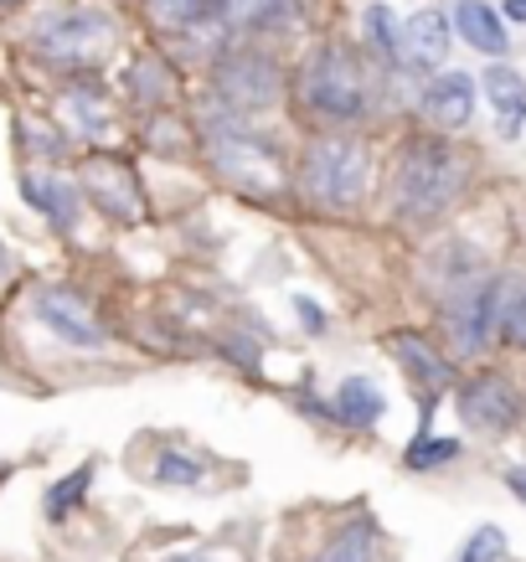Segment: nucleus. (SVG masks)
Listing matches in <instances>:
<instances>
[{"mask_svg": "<svg viewBox=\"0 0 526 562\" xmlns=\"http://www.w3.org/2000/svg\"><path fill=\"white\" fill-rule=\"evenodd\" d=\"M459 181H465L459 155L444 139H418L392 171V202L407 217H434L459 196Z\"/></svg>", "mask_w": 526, "mask_h": 562, "instance_id": "f257e3e1", "label": "nucleus"}, {"mask_svg": "<svg viewBox=\"0 0 526 562\" xmlns=\"http://www.w3.org/2000/svg\"><path fill=\"white\" fill-rule=\"evenodd\" d=\"M120 26L103 16V11H52L42 26H36V47L47 63H68V68H88L99 63L103 52L114 47Z\"/></svg>", "mask_w": 526, "mask_h": 562, "instance_id": "f03ea898", "label": "nucleus"}, {"mask_svg": "<svg viewBox=\"0 0 526 562\" xmlns=\"http://www.w3.org/2000/svg\"><path fill=\"white\" fill-rule=\"evenodd\" d=\"M305 103L325 120H357L367 109V78H361L357 57L340 47H325L305 63Z\"/></svg>", "mask_w": 526, "mask_h": 562, "instance_id": "7ed1b4c3", "label": "nucleus"}, {"mask_svg": "<svg viewBox=\"0 0 526 562\" xmlns=\"http://www.w3.org/2000/svg\"><path fill=\"white\" fill-rule=\"evenodd\" d=\"M305 187L325 206H357L367 191V150L357 139H315L305 155Z\"/></svg>", "mask_w": 526, "mask_h": 562, "instance_id": "20e7f679", "label": "nucleus"}, {"mask_svg": "<svg viewBox=\"0 0 526 562\" xmlns=\"http://www.w3.org/2000/svg\"><path fill=\"white\" fill-rule=\"evenodd\" d=\"M206 150L217 160V171L238 187L254 191H273L279 187V155L264 145L258 135H243V130H227V124H212L206 130Z\"/></svg>", "mask_w": 526, "mask_h": 562, "instance_id": "39448f33", "label": "nucleus"}, {"mask_svg": "<svg viewBox=\"0 0 526 562\" xmlns=\"http://www.w3.org/2000/svg\"><path fill=\"white\" fill-rule=\"evenodd\" d=\"M444 330L455 341L459 357H475L491 346V336L501 330V279L491 284H470L444 305Z\"/></svg>", "mask_w": 526, "mask_h": 562, "instance_id": "423d86ee", "label": "nucleus"}, {"mask_svg": "<svg viewBox=\"0 0 526 562\" xmlns=\"http://www.w3.org/2000/svg\"><path fill=\"white\" fill-rule=\"evenodd\" d=\"M459 418L470 428H485V434H506L522 418V397L506 376H475L459 387Z\"/></svg>", "mask_w": 526, "mask_h": 562, "instance_id": "0eeeda50", "label": "nucleus"}, {"mask_svg": "<svg viewBox=\"0 0 526 562\" xmlns=\"http://www.w3.org/2000/svg\"><path fill=\"white\" fill-rule=\"evenodd\" d=\"M217 88H222V99L238 103V109H264V103H273V93H279V72H273L269 57L238 52V57H227L217 68Z\"/></svg>", "mask_w": 526, "mask_h": 562, "instance_id": "6e6552de", "label": "nucleus"}, {"mask_svg": "<svg viewBox=\"0 0 526 562\" xmlns=\"http://www.w3.org/2000/svg\"><path fill=\"white\" fill-rule=\"evenodd\" d=\"M36 321L47 325L52 336H63L68 346H99L103 341L93 310L83 305V294H72V290H42L36 294Z\"/></svg>", "mask_w": 526, "mask_h": 562, "instance_id": "1a4fd4ad", "label": "nucleus"}, {"mask_svg": "<svg viewBox=\"0 0 526 562\" xmlns=\"http://www.w3.org/2000/svg\"><path fill=\"white\" fill-rule=\"evenodd\" d=\"M424 109L439 130H459V124H470V114H475V83L465 72H439L424 93Z\"/></svg>", "mask_w": 526, "mask_h": 562, "instance_id": "9d476101", "label": "nucleus"}, {"mask_svg": "<svg viewBox=\"0 0 526 562\" xmlns=\"http://www.w3.org/2000/svg\"><path fill=\"white\" fill-rule=\"evenodd\" d=\"M88 191L99 196V206L109 212V217H120V222L139 217L135 176L124 171V166H114V160H93V166H88Z\"/></svg>", "mask_w": 526, "mask_h": 562, "instance_id": "9b49d317", "label": "nucleus"}, {"mask_svg": "<svg viewBox=\"0 0 526 562\" xmlns=\"http://www.w3.org/2000/svg\"><path fill=\"white\" fill-rule=\"evenodd\" d=\"M392 357H398V367H403L418 387H428V392H444L449 387V361L434 351V346L424 341V336H413V330H403V336H392Z\"/></svg>", "mask_w": 526, "mask_h": 562, "instance_id": "f8f14e48", "label": "nucleus"}, {"mask_svg": "<svg viewBox=\"0 0 526 562\" xmlns=\"http://www.w3.org/2000/svg\"><path fill=\"white\" fill-rule=\"evenodd\" d=\"M403 52H407V63H418V68L444 63V57H449V21H444L439 11H418V16L403 26ZM403 52H398V57H403Z\"/></svg>", "mask_w": 526, "mask_h": 562, "instance_id": "ddd939ff", "label": "nucleus"}, {"mask_svg": "<svg viewBox=\"0 0 526 562\" xmlns=\"http://www.w3.org/2000/svg\"><path fill=\"white\" fill-rule=\"evenodd\" d=\"M485 103L501 114V135L516 139L526 120V78L511 68H485Z\"/></svg>", "mask_w": 526, "mask_h": 562, "instance_id": "4468645a", "label": "nucleus"}, {"mask_svg": "<svg viewBox=\"0 0 526 562\" xmlns=\"http://www.w3.org/2000/svg\"><path fill=\"white\" fill-rule=\"evenodd\" d=\"M455 26H459V36H465L475 52H491V57H501V52H506V26H501V16H495L485 0H459Z\"/></svg>", "mask_w": 526, "mask_h": 562, "instance_id": "2eb2a0df", "label": "nucleus"}, {"mask_svg": "<svg viewBox=\"0 0 526 562\" xmlns=\"http://www.w3.org/2000/svg\"><path fill=\"white\" fill-rule=\"evenodd\" d=\"M21 196H26L36 212H47L57 227H72V222H78V191H72V181H57V176H26V181H21Z\"/></svg>", "mask_w": 526, "mask_h": 562, "instance_id": "dca6fc26", "label": "nucleus"}, {"mask_svg": "<svg viewBox=\"0 0 526 562\" xmlns=\"http://www.w3.org/2000/svg\"><path fill=\"white\" fill-rule=\"evenodd\" d=\"M336 413L346 418L351 428H372L382 413H388V397L377 392V382H367V376H346L336 392Z\"/></svg>", "mask_w": 526, "mask_h": 562, "instance_id": "f3484780", "label": "nucleus"}, {"mask_svg": "<svg viewBox=\"0 0 526 562\" xmlns=\"http://www.w3.org/2000/svg\"><path fill=\"white\" fill-rule=\"evenodd\" d=\"M372 547H377V531L367 521H351V527H340L331 537V547L315 562H372Z\"/></svg>", "mask_w": 526, "mask_h": 562, "instance_id": "a211bd4d", "label": "nucleus"}, {"mask_svg": "<svg viewBox=\"0 0 526 562\" xmlns=\"http://www.w3.org/2000/svg\"><path fill=\"white\" fill-rule=\"evenodd\" d=\"M289 16V0H222L227 26H279Z\"/></svg>", "mask_w": 526, "mask_h": 562, "instance_id": "6ab92c4d", "label": "nucleus"}, {"mask_svg": "<svg viewBox=\"0 0 526 562\" xmlns=\"http://www.w3.org/2000/svg\"><path fill=\"white\" fill-rule=\"evenodd\" d=\"M501 336L526 346V279H501Z\"/></svg>", "mask_w": 526, "mask_h": 562, "instance_id": "aec40b11", "label": "nucleus"}, {"mask_svg": "<svg viewBox=\"0 0 526 562\" xmlns=\"http://www.w3.org/2000/svg\"><path fill=\"white\" fill-rule=\"evenodd\" d=\"M455 454H459L455 439H418L407 449V470H439V464H449Z\"/></svg>", "mask_w": 526, "mask_h": 562, "instance_id": "412c9836", "label": "nucleus"}, {"mask_svg": "<svg viewBox=\"0 0 526 562\" xmlns=\"http://www.w3.org/2000/svg\"><path fill=\"white\" fill-rule=\"evenodd\" d=\"M88 480H93V470H78V475H68V480H57L47 491V512L52 516H68L78 501H83V491H88Z\"/></svg>", "mask_w": 526, "mask_h": 562, "instance_id": "4be33fe9", "label": "nucleus"}, {"mask_svg": "<svg viewBox=\"0 0 526 562\" xmlns=\"http://www.w3.org/2000/svg\"><path fill=\"white\" fill-rule=\"evenodd\" d=\"M501 558H506V531L480 527L475 537H470V547H465V558L459 562H501Z\"/></svg>", "mask_w": 526, "mask_h": 562, "instance_id": "5701e85b", "label": "nucleus"}, {"mask_svg": "<svg viewBox=\"0 0 526 562\" xmlns=\"http://www.w3.org/2000/svg\"><path fill=\"white\" fill-rule=\"evenodd\" d=\"M155 480H160V485H197V480H202V464L187 460V454H160V460H155Z\"/></svg>", "mask_w": 526, "mask_h": 562, "instance_id": "b1692460", "label": "nucleus"}, {"mask_svg": "<svg viewBox=\"0 0 526 562\" xmlns=\"http://www.w3.org/2000/svg\"><path fill=\"white\" fill-rule=\"evenodd\" d=\"M367 36L377 42V52H382V57H398V52H403V36L392 32V16L382 11V5H372V11H367Z\"/></svg>", "mask_w": 526, "mask_h": 562, "instance_id": "393cba45", "label": "nucleus"}, {"mask_svg": "<svg viewBox=\"0 0 526 562\" xmlns=\"http://www.w3.org/2000/svg\"><path fill=\"white\" fill-rule=\"evenodd\" d=\"M130 83L139 88V93H150V99H170V72L155 63V57H145L135 72H130Z\"/></svg>", "mask_w": 526, "mask_h": 562, "instance_id": "a878e982", "label": "nucleus"}, {"mask_svg": "<svg viewBox=\"0 0 526 562\" xmlns=\"http://www.w3.org/2000/svg\"><path fill=\"white\" fill-rule=\"evenodd\" d=\"M202 5L206 0H150V16L166 21V26H187V21H197Z\"/></svg>", "mask_w": 526, "mask_h": 562, "instance_id": "bb28decb", "label": "nucleus"}, {"mask_svg": "<svg viewBox=\"0 0 526 562\" xmlns=\"http://www.w3.org/2000/svg\"><path fill=\"white\" fill-rule=\"evenodd\" d=\"M294 310H300V321H305V330H325V310H315V300H294Z\"/></svg>", "mask_w": 526, "mask_h": 562, "instance_id": "cd10ccee", "label": "nucleus"}, {"mask_svg": "<svg viewBox=\"0 0 526 562\" xmlns=\"http://www.w3.org/2000/svg\"><path fill=\"white\" fill-rule=\"evenodd\" d=\"M506 485H511V495H516V501H526V464H516V470H511Z\"/></svg>", "mask_w": 526, "mask_h": 562, "instance_id": "c85d7f7f", "label": "nucleus"}, {"mask_svg": "<svg viewBox=\"0 0 526 562\" xmlns=\"http://www.w3.org/2000/svg\"><path fill=\"white\" fill-rule=\"evenodd\" d=\"M170 562H222L217 552H181V558H170Z\"/></svg>", "mask_w": 526, "mask_h": 562, "instance_id": "c756f323", "label": "nucleus"}, {"mask_svg": "<svg viewBox=\"0 0 526 562\" xmlns=\"http://www.w3.org/2000/svg\"><path fill=\"white\" fill-rule=\"evenodd\" d=\"M506 16H511V21H522V26H526V0H506Z\"/></svg>", "mask_w": 526, "mask_h": 562, "instance_id": "7c9ffc66", "label": "nucleus"}, {"mask_svg": "<svg viewBox=\"0 0 526 562\" xmlns=\"http://www.w3.org/2000/svg\"><path fill=\"white\" fill-rule=\"evenodd\" d=\"M5 269H11V258H5V248H0V273H5Z\"/></svg>", "mask_w": 526, "mask_h": 562, "instance_id": "2f4dec72", "label": "nucleus"}, {"mask_svg": "<svg viewBox=\"0 0 526 562\" xmlns=\"http://www.w3.org/2000/svg\"><path fill=\"white\" fill-rule=\"evenodd\" d=\"M5 5H16V0H0V11H5Z\"/></svg>", "mask_w": 526, "mask_h": 562, "instance_id": "473e14b6", "label": "nucleus"}]
</instances>
